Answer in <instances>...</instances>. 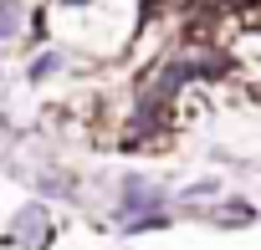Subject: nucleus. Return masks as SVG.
Masks as SVG:
<instances>
[{
	"label": "nucleus",
	"mask_w": 261,
	"mask_h": 250,
	"mask_svg": "<svg viewBox=\"0 0 261 250\" xmlns=\"http://www.w3.org/2000/svg\"><path fill=\"white\" fill-rule=\"evenodd\" d=\"M236 6H261V0H236Z\"/></svg>",
	"instance_id": "4"
},
{
	"label": "nucleus",
	"mask_w": 261,
	"mask_h": 250,
	"mask_svg": "<svg viewBox=\"0 0 261 250\" xmlns=\"http://www.w3.org/2000/svg\"><path fill=\"white\" fill-rule=\"evenodd\" d=\"M144 21H149V0H41L36 41H57L87 61H113L134 51Z\"/></svg>",
	"instance_id": "1"
},
{
	"label": "nucleus",
	"mask_w": 261,
	"mask_h": 250,
	"mask_svg": "<svg viewBox=\"0 0 261 250\" xmlns=\"http://www.w3.org/2000/svg\"><path fill=\"white\" fill-rule=\"evenodd\" d=\"M11 245H21L26 240V250H46V240H51V225H46V209L41 204H26L16 220H11V235H6Z\"/></svg>",
	"instance_id": "3"
},
{
	"label": "nucleus",
	"mask_w": 261,
	"mask_h": 250,
	"mask_svg": "<svg viewBox=\"0 0 261 250\" xmlns=\"http://www.w3.org/2000/svg\"><path fill=\"white\" fill-rule=\"evenodd\" d=\"M159 204H164V189H159L154 179H144V174H128V179H123V189H118V225L139 220V214H154Z\"/></svg>",
	"instance_id": "2"
}]
</instances>
